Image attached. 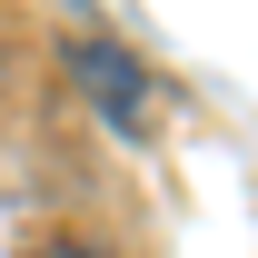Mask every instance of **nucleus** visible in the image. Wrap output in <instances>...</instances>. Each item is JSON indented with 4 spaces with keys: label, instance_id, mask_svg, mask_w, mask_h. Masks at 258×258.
<instances>
[{
    "label": "nucleus",
    "instance_id": "1",
    "mask_svg": "<svg viewBox=\"0 0 258 258\" xmlns=\"http://www.w3.org/2000/svg\"><path fill=\"white\" fill-rule=\"evenodd\" d=\"M70 70H80V90L109 109V129H129V139L149 129V109H159V80L129 60V50H109V40H80V50H70Z\"/></svg>",
    "mask_w": 258,
    "mask_h": 258
},
{
    "label": "nucleus",
    "instance_id": "2",
    "mask_svg": "<svg viewBox=\"0 0 258 258\" xmlns=\"http://www.w3.org/2000/svg\"><path fill=\"white\" fill-rule=\"evenodd\" d=\"M30 258H99L90 238H50V248H30Z\"/></svg>",
    "mask_w": 258,
    "mask_h": 258
}]
</instances>
